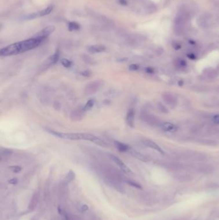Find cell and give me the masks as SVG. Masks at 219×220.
<instances>
[{"label":"cell","mask_w":219,"mask_h":220,"mask_svg":"<svg viewBox=\"0 0 219 220\" xmlns=\"http://www.w3.org/2000/svg\"><path fill=\"white\" fill-rule=\"evenodd\" d=\"M45 39V37H36L21 42L14 43L2 48L0 51V54L1 56H9L26 52L36 48Z\"/></svg>","instance_id":"6da1fadb"},{"label":"cell","mask_w":219,"mask_h":220,"mask_svg":"<svg viewBox=\"0 0 219 220\" xmlns=\"http://www.w3.org/2000/svg\"><path fill=\"white\" fill-rule=\"evenodd\" d=\"M186 22H187V15L185 12H181L177 16L174 23V32L175 33L180 35L185 31Z\"/></svg>","instance_id":"7a4b0ae2"},{"label":"cell","mask_w":219,"mask_h":220,"mask_svg":"<svg viewBox=\"0 0 219 220\" xmlns=\"http://www.w3.org/2000/svg\"><path fill=\"white\" fill-rule=\"evenodd\" d=\"M103 86V81L102 80H96L87 84L84 89V93L86 95H91L100 90Z\"/></svg>","instance_id":"3957f363"},{"label":"cell","mask_w":219,"mask_h":220,"mask_svg":"<svg viewBox=\"0 0 219 220\" xmlns=\"http://www.w3.org/2000/svg\"><path fill=\"white\" fill-rule=\"evenodd\" d=\"M141 119L150 126H161V122L158 117L154 115L144 113L141 115Z\"/></svg>","instance_id":"277c9868"},{"label":"cell","mask_w":219,"mask_h":220,"mask_svg":"<svg viewBox=\"0 0 219 220\" xmlns=\"http://www.w3.org/2000/svg\"><path fill=\"white\" fill-rule=\"evenodd\" d=\"M93 16L98 22L103 26H107V27H112L114 25V22L109 19L107 16L104 15H101L98 14H93Z\"/></svg>","instance_id":"5b68a950"},{"label":"cell","mask_w":219,"mask_h":220,"mask_svg":"<svg viewBox=\"0 0 219 220\" xmlns=\"http://www.w3.org/2000/svg\"><path fill=\"white\" fill-rule=\"evenodd\" d=\"M52 9H53V7H52V6H50V7L44 8V9L42 10L37 12L32 13L31 14H29V15H27V16H24L23 17V19H24L25 20V19H33L35 18H38V17H40L42 16H46V15L50 14V12L52 11Z\"/></svg>","instance_id":"8992f818"},{"label":"cell","mask_w":219,"mask_h":220,"mask_svg":"<svg viewBox=\"0 0 219 220\" xmlns=\"http://www.w3.org/2000/svg\"><path fill=\"white\" fill-rule=\"evenodd\" d=\"M109 156L112 159V160H113V162H114L118 166H119L120 168L122 169L124 172L129 174L132 173L131 169L129 168V167H127L126 164H125V163H123V162H122L119 158H118V157L112 154H109Z\"/></svg>","instance_id":"52a82bcc"},{"label":"cell","mask_w":219,"mask_h":220,"mask_svg":"<svg viewBox=\"0 0 219 220\" xmlns=\"http://www.w3.org/2000/svg\"><path fill=\"white\" fill-rule=\"evenodd\" d=\"M162 98L163 99L164 102L167 104L169 106H175L177 103L176 99L175 98L172 94L168 92H165V93H163Z\"/></svg>","instance_id":"ba28073f"},{"label":"cell","mask_w":219,"mask_h":220,"mask_svg":"<svg viewBox=\"0 0 219 220\" xmlns=\"http://www.w3.org/2000/svg\"><path fill=\"white\" fill-rule=\"evenodd\" d=\"M142 142H143V144L145 145V146H147L148 147H150L151 149H153L156 150V151H158V152L160 153L161 154H164L163 150L162 149L159 147L158 144L155 143L154 142H153L152 140H151L145 139V140H143V141H142Z\"/></svg>","instance_id":"9c48e42d"},{"label":"cell","mask_w":219,"mask_h":220,"mask_svg":"<svg viewBox=\"0 0 219 220\" xmlns=\"http://www.w3.org/2000/svg\"><path fill=\"white\" fill-rule=\"evenodd\" d=\"M161 127L162 129L166 131L170 132V133H174L177 131V127L176 125L174 124H172L171 122H162L161 124Z\"/></svg>","instance_id":"30bf717a"},{"label":"cell","mask_w":219,"mask_h":220,"mask_svg":"<svg viewBox=\"0 0 219 220\" xmlns=\"http://www.w3.org/2000/svg\"><path fill=\"white\" fill-rule=\"evenodd\" d=\"M129 153L133 157H134V158H137L139 160H141V161L144 162H149V159L148 158V157H147L145 155H144V154H143L142 153L138 152V151H137L133 150V149H129Z\"/></svg>","instance_id":"8fae6325"},{"label":"cell","mask_w":219,"mask_h":220,"mask_svg":"<svg viewBox=\"0 0 219 220\" xmlns=\"http://www.w3.org/2000/svg\"><path fill=\"white\" fill-rule=\"evenodd\" d=\"M55 28L54 26H47L45 28H44L43 30H41L39 33L37 34L36 37H46L48 35H49L50 34H52V32H54L55 30Z\"/></svg>","instance_id":"7c38bea8"},{"label":"cell","mask_w":219,"mask_h":220,"mask_svg":"<svg viewBox=\"0 0 219 220\" xmlns=\"http://www.w3.org/2000/svg\"><path fill=\"white\" fill-rule=\"evenodd\" d=\"M106 50L105 46L102 45V44H95V45H92L88 48V51L91 53H96L104 52Z\"/></svg>","instance_id":"4fadbf2b"},{"label":"cell","mask_w":219,"mask_h":220,"mask_svg":"<svg viewBox=\"0 0 219 220\" xmlns=\"http://www.w3.org/2000/svg\"><path fill=\"white\" fill-rule=\"evenodd\" d=\"M135 112L134 109H130L127 114L126 121L127 124L131 127H134Z\"/></svg>","instance_id":"5bb4252c"},{"label":"cell","mask_w":219,"mask_h":220,"mask_svg":"<svg viewBox=\"0 0 219 220\" xmlns=\"http://www.w3.org/2000/svg\"><path fill=\"white\" fill-rule=\"evenodd\" d=\"M204 75H205L207 78L210 79H214L218 76L217 71L213 69V68H207L204 71Z\"/></svg>","instance_id":"9a60e30c"},{"label":"cell","mask_w":219,"mask_h":220,"mask_svg":"<svg viewBox=\"0 0 219 220\" xmlns=\"http://www.w3.org/2000/svg\"><path fill=\"white\" fill-rule=\"evenodd\" d=\"M38 201H39V195H38L37 193H35V194H34V195L32 196L30 201L28 209L30 210H34L37 206Z\"/></svg>","instance_id":"2e32d148"},{"label":"cell","mask_w":219,"mask_h":220,"mask_svg":"<svg viewBox=\"0 0 219 220\" xmlns=\"http://www.w3.org/2000/svg\"><path fill=\"white\" fill-rule=\"evenodd\" d=\"M84 111H81L79 109L75 110L72 113L71 115V119L74 121H79L82 120L84 117Z\"/></svg>","instance_id":"e0dca14e"},{"label":"cell","mask_w":219,"mask_h":220,"mask_svg":"<svg viewBox=\"0 0 219 220\" xmlns=\"http://www.w3.org/2000/svg\"><path fill=\"white\" fill-rule=\"evenodd\" d=\"M197 142L202 145H209V146H217L219 144L217 141L209 139H199L197 140Z\"/></svg>","instance_id":"ac0fdd59"},{"label":"cell","mask_w":219,"mask_h":220,"mask_svg":"<svg viewBox=\"0 0 219 220\" xmlns=\"http://www.w3.org/2000/svg\"><path fill=\"white\" fill-rule=\"evenodd\" d=\"M114 145L118 149V150L121 152H125V151H129L130 148L129 147V145H127L125 144L122 143V142H118V141H115L114 142Z\"/></svg>","instance_id":"d6986e66"},{"label":"cell","mask_w":219,"mask_h":220,"mask_svg":"<svg viewBox=\"0 0 219 220\" xmlns=\"http://www.w3.org/2000/svg\"><path fill=\"white\" fill-rule=\"evenodd\" d=\"M80 28V25L77 23L75 22H71L69 23L68 25V29L70 31H75L77 30Z\"/></svg>","instance_id":"ffe728a7"},{"label":"cell","mask_w":219,"mask_h":220,"mask_svg":"<svg viewBox=\"0 0 219 220\" xmlns=\"http://www.w3.org/2000/svg\"><path fill=\"white\" fill-rule=\"evenodd\" d=\"M158 109L159 110V111L162 113H163V114L168 113V109H167V107L164 106L163 104L159 102L158 104Z\"/></svg>","instance_id":"44dd1931"},{"label":"cell","mask_w":219,"mask_h":220,"mask_svg":"<svg viewBox=\"0 0 219 220\" xmlns=\"http://www.w3.org/2000/svg\"><path fill=\"white\" fill-rule=\"evenodd\" d=\"M59 58V52H55L54 54L49 59L50 64H55V62H57Z\"/></svg>","instance_id":"7402d4cb"},{"label":"cell","mask_w":219,"mask_h":220,"mask_svg":"<svg viewBox=\"0 0 219 220\" xmlns=\"http://www.w3.org/2000/svg\"><path fill=\"white\" fill-rule=\"evenodd\" d=\"M75 178V174L73 171H70L68 173H67V176L66 177V180L67 182H70L73 181Z\"/></svg>","instance_id":"603a6c76"},{"label":"cell","mask_w":219,"mask_h":220,"mask_svg":"<svg viewBox=\"0 0 219 220\" xmlns=\"http://www.w3.org/2000/svg\"><path fill=\"white\" fill-rule=\"evenodd\" d=\"M94 104V100L91 99L90 100H88L87 102V103L85 104V106L84 107V109H83V110H84V111H85V110L90 109L93 106Z\"/></svg>","instance_id":"cb8c5ba5"},{"label":"cell","mask_w":219,"mask_h":220,"mask_svg":"<svg viewBox=\"0 0 219 220\" xmlns=\"http://www.w3.org/2000/svg\"><path fill=\"white\" fill-rule=\"evenodd\" d=\"M61 63L64 67H66V68H70L72 66V62L70 60H68V59H62Z\"/></svg>","instance_id":"d4e9b609"},{"label":"cell","mask_w":219,"mask_h":220,"mask_svg":"<svg viewBox=\"0 0 219 220\" xmlns=\"http://www.w3.org/2000/svg\"><path fill=\"white\" fill-rule=\"evenodd\" d=\"M127 183L129 184L130 185L136 187V188H137V189H142V187H141V185H140V184H138L137 183L133 182V181H127Z\"/></svg>","instance_id":"484cf974"},{"label":"cell","mask_w":219,"mask_h":220,"mask_svg":"<svg viewBox=\"0 0 219 220\" xmlns=\"http://www.w3.org/2000/svg\"><path fill=\"white\" fill-rule=\"evenodd\" d=\"M211 120L215 124H219V115H214L212 117Z\"/></svg>","instance_id":"4316f807"},{"label":"cell","mask_w":219,"mask_h":220,"mask_svg":"<svg viewBox=\"0 0 219 220\" xmlns=\"http://www.w3.org/2000/svg\"><path fill=\"white\" fill-rule=\"evenodd\" d=\"M10 169L14 172H19L21 171L22 169V168L19 167V166H12V167H10Z\"/></svg>","instance_id":"83f0119b"},{"label":"cell","mask_w":219,"mask_h":220,"mask_svg":"<svg viewBox=\"0 0 219 220\" xmlns=\"http://www.w3.org/2000/svg\"><path fill=\"white\" fill-rule=\"evenodd\" d=\"M177 64H178L179 66L183 67V66H185L186 65V62L184 60V59H179V60L177 61Z\"/></svg>","instance_id":"f1b7e54d"},{"label":"cell","mask_w":219,"mask_h":220,"mask_svg":"<svg viewBox=\"0 0 219 220\" xmlns=\"http://www.w3.org/2000/svg\"><path fill=\"white\" fill-rule=\"evenodd\" d=\"M89 209L88 206L87 205H82L81 206V207L79 208V211L81 212H85V211H87Z\"/></svg>","instance_id":"f546056e"},{"label":"cell","mask_w":219,"mask_h":220,"mask_svg":"<svg viewBox=\"0 0 219 220\" xmlns=\"http://www.w3.org/2000/svg\"><path fill=\"white\" fill-rule=\"evenodd\" d=\"M138 68H139V66H138L137 64H133L130 65V66H129V70H131V71L138 70Z\"/></svg>","instance_id":"4dcf8cb0"},{"label":"cell","mask_w":219,"mask_h":220,"mask_svg":"<svg viewBox=\"0 0 219 220\" xmlns=\"http://www.w3.org/2000/svg\"><path fill=\"white\" fill-rule=\"evenodd\" d=\"M197 90V91L199 92H203L206 90L205 87H202V86H196L195 88H194V90Z\"/></svg>","instance_id":"1f68e13d"},{"label":"cell","mask_w":219,"mask_h":220,"mask_svg":"<svg viewBox=\"0 0 219 220\" xmlns=\"http://www.w3.org/2000/svg\"><path fill=\"white\" fill-rule=\"evenodd\" d=\"M145 71H146V72L149 74H153L155 72L154 69V68H151V67L146 68Z\"/></svg>","instance_id":"d6a6232c"},{"label":"cell","mask_w":219,"mask_h":220,"mask_svg":"<svg viewBox=\"0 0 219 220\" xmlns=\"http://www.w3.org/2000/svg\"><path fill=\"white\" fill-rule=\"evenodd\" d=\"M10 184H12V185H16V184L17 183V180L16 178H13V179H11L10 180L8 181Z\"/></svg>","instance_id":"836d02e7"},{"label":"cell","mask_w":219,"mask_h":220,"mask_svg":"<svg viewBox=\"0 0 219 220\" xmlns=\"http://www.w3.org/2000/svg\"><path fill=\"white\" fill-rule=\"evenodd\" d=\"M82 75H84L85 77H89L90 75V73L88 72V71H84V72H82L81 73Z\"/></svg>","instance_id":"e575fe53"},{"label":"cell","mask_w":219,"mask_h":220,"mask_svg":"<svg viewBox=\"0 0 219 220\" xmlns=\"http://www.w3.org/2000/svg\"><path fill=\"white\" fill-rule=\"evenodd\" d=\"M215 91H216V92H217V93H218V94H219V86H217V87L215 88Z\"/></svg>","instance_id":"d590c367"}]
</instances>
